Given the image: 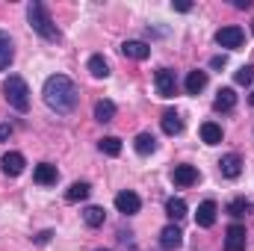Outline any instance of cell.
<instances>
[{
  "instance_id": "4dcf8cb0",
  "label": "cell",
  "mask_w": 254,
  "mask_h": 251,
  "mask_svg": "<svg viewBox=\"0 0 254 251\" xmlns=\"http://www.w3.org/2000/svg\"><path fill=\"white\" fill-rule=\"evenodd\" d=\"M172 6H175L178 12H190L192 9V3H187V0H178V3H172Z\"/></svg>"
},
{
  "instance_id": "4316f807",
  "label": "cell",
  "mask_w": 254,
  "mask_h": 251,
  "mask_svg": "<svg viewBox=\"0 0 254 251\" xmlns=\"http://www.w3.org/2000/svg\"><path fill=\"white\" fill-rule=\"evenodd\" d=\"M89 71H92V77H107L110 65H107V60L101 54H95V57H89Z\"/></svg>"
},
{
  "instance_id": "30bf717a",
  "label": "cell",
  "mask_w": 254,
  "mask_h": 251,
  "mask_svg": "<svg viewBox=\"0 0 254 251\" xmlns=\"http://www.w3.org/2000/svg\"><path fill=\"white\" fill-rule=\"evenodd\" d=\"M160 246L166 251H175L184 246V234H181V228L178 225H166L163 231H160Z\"/></svg>"
},
{
  "instance_id": "277c9868",
  "label": "cell",
  "mask_w": 254,
  "mask_h": 251,
  "mask_svg": "<svg viewBox=\"0 0 254 251\" xmlns=\"http://www.w3.org/2000/svg\"><path fill=\"white\" fill-rule=\"evenodd\" d=\"M216 42H219L222 48H228V51H237V48H243L246 33H243V27L231 24V27H222V30L216 33Z\"/></svg>"
},
{
  "instance_id": "5b68a950",
  "label": "cell",
  "mask_w": 254,
  "mask_h": 251,
  "mask_svg": "<svg viewBox=\"0 0 254 251\" xmlns=\"http://www.w3.org/2000/svg\"><path fill=\"white\" fill-rule=\"evenodd\" d=\"M154 83H157V95H160V98H175V92H178V77H175L172 68H160L157 77H154Z\"/></svg>"
},
{
  "instance_id": "e575fe53",
  "label": "cell",
  "mask_w": 254,
  "mask_h": 251,
  "mask_svg": "<svg viewBox=\"0 0 254 251\" xmlns=\"http://www.w3.org/2000/svg\"><path fill=\"white\" fill-rule=\"evenodd\" d=\"M252 107H254V95H252Z\"/></svg>"
},
{
  "instance_id": "ac0fdd59",
  "label": "cell",
  "mask_w": 254,
  "mask_h": 251,
  "mask_svg": "<svg viewBox=\"0 0 254 251\" xmlns=\"http://www.w3.org/2000/svg\"><path fill=\"white\" fill-rule=\"evenodd\" d=\"M89 184L86 181H77V184H71V187L65 189V201L68 204H77V201H83V198H89Z\"/></svg>"
},
{
  "instance_id": "9a60e30c",
  "label": "cell",
  "mask_w": 254,
  "mask_h": 251,
  "mask_svg": "<svg viewBox=\"0 0 254 251\" xmlns=\"http://www.w3.org/2000/svg\"><path fill=\"white\" fill-rule=\"evenodd\" d=\"M213 107H216L219 113H231V110L237 107V92H234V89H219Z\"/></svg>"
},
{
  "instance_id": "f546056e",
  "label": "cell",
  "mask_w": 254,
  "mask_h": 251,
  "mask_svg": "<svg viewBox=\"0 0 254 251\" xmlns=\"http://www.w3.org/2000/svg\"><path fill=\"white\" fill-rule=\"evenodd\" d=\"M12 136V125H0V142H6Z\"/></svg>"
},
{
  "instance_id": "44dd1931",
  "label": "cell",
  "mask_w": 254,
  "mask_h": 251,
  "mask_svg": "<svg viewBox=\"0 0 254 251\" xmlns=\"http://www.w3.org/2000/svg\"><path fill=\"white\" fill-rule=\"evenodd\" d=\"M95 119H98L101 125L113 122V119H116V104H113V101H98V104H95Z\"/></svg>"
},
{
  "instance_id": "cb8c5ba5",
  "label": "cell",
  "mask_w": 254,
  "mask_h": 251,
  "mask_svg": "<svg viewBox=\"0 0 254 251\" xmlns=\"http://www.w3.org/2000/svg\"><path fill=\"white\" fill-rule=\"evenodd\" d=\"M104 219H107L104 207H86V210H83V222H86L89 228H101V225H104Z\"/></svg>"
},
{
  "instance_id": "83f0119b",
  "label": "cell",
  "mask_w": 254,
  "mask_h": 251,
  "mask_svg": "<svg viewBox=\"0 0 254 251\" xmlns=\"http://www.w3.org/2000/svg\"><path fill=\"white\" fill-rule=\"evenodd\" d=\"M252 80H254V65H243V68L237 71V83H240V86H249Z\"/></svg>"
},
{
  "instance_id": "1f68e13d",
  "label": "cell",
  "mask_w": 254,
  "mask_h": 251,
  "mask_svg": "<svg viewBox=\"0 0 254 251\" xmlns=\"http://www.w3.org/2000/svg\"><path fill=\"white\" fill-rule=\"evenodd\" d=\"M210 65H213V68H222V65H225V57H213V63Z\"/></svg>"
},
{
  "instance_id": "9c48e42d",
  "label": "cell",
  "mask_w": 254,
  "mask_h": 251,
  "mask_svg": "<svg viewBox=\"0 0 254 251\" xmlns=\"http://www.w3.org/2000/svg\"><path fill=\"white\" fill-rule=\"evenodd\" d=\"M216 213H219L216 201H201L198 204V213H195V225L198 228H213L216 225Z\"/></svg>"
},
{
  "instance_id": "8992f818",
  "label": "cell",
  "mask_w": 254,
  "mask_h": 251,
  "mask_svg": "<svg viewBox=\"0 0 254 251\" xmlns=\"http://www.w3.org/2000/svg\"><path fill=\"white\" fill-rule=\"evenodd\" d=\"M246 246H249L246 228L243 225H231L225 231V251H246Z\"/></svg>"
},
{
  "instance_id": "4fadbf2b",
  "label": "cell",
  "mask_w": 254,
  "mask_h": 251,
  "mask_svg": "<svg viewBox=\"0 0 254 251\" xmlns=\"http://www.w3.org/2000/svg\"><path fill=\"white\" fill-rule=\"evenodd\" d=\"M172 181H175V187H192V184H198V169L195 166H175Z\"/></svg>"
},
{
  "instance_id": "52a82bcc",
  "label": "cell",
  "mask_w": 254,
  "mask_h": 251,
  "mask_svg": "<svg viewBox=\"0 0 254 251\" xmlns=\"http://www.w3.org/2000/svg\"><path fill=\"white\" fill-rule=\"evenodd\" d=\"M139 207H142V198H139L136 192L125 189V192H119V195H116V210H119V213L133 216V213H139Z\"/></svg>"
},
{
  "instance_id": "d6a6232c",
  "label": "cell",
  "mask_w": 254,
  "mask_h": 251,
  "mask_svg": "<svg viewBox=\"0 0 254 251\" xmlns=\"http://www.w3.org/2000/svg\"><path fill=\"white\" fill-rule=\"evenodd\" d=\"M234 6H237V9H249V6H252V0H237Z\"/></svg>"
},
{
  "instance_id": "3957f363",
  "label": "cell",
  "mask_w": 254,
  "mask_h": 251,
  "mask_svg": "<svg viewBox=\"0 0 254 251\" xmlns=\"http://www.w3.org/2000/svg\"><path fill=\"white\" fill-rule=\"evenodd\" d=\"M3 95H6V101H9L12 110H18V113H27L30 110V89H27V80L24 77L9 74L3 80Z\"/></svg>"
},
{
  "instance_id": "ba28073f",
  "label": "cell",
  "mask_w": 254,
  "mask_h": 251,
  "mask_svg": "<svg viewBox=\"0 0 254 251\" xmlns=\"http://www.w3.org/2000/svg\"><path fill=\"white\" fill-rule=\"evenodd\" d=\"M33 181H36L39 187H54V184L60 181V172H57V166H51V163H39V166L33 169Z\"/></svg>"
},
{
  "instance_id": "5bb4252c",
  "label": "cell",
  "mask_w": 254,
  "mask_h": 251,
  "mask_svg": "<svg viewBox=\"0 0 254 251\" xmlns=\"http://www.w3.org/2000/svg\"><path fill=\"white\" fill-rule=\"evenodd\" d=\"M122 54H125L127 60L142 63V60H148V57H151V48H148L145 42H125V45H122Z\"/></svg>"
},
{
  "instance_id": "6da1fadb",
  "label": "cell",
  "mask_w": 254,
  "mask_h": 251,
  "mask_svg": "<svg viewBox=\"0 0 254 251\" xmlns=\"http://www.w3.org/2000/svg\"><path fill=\"white\" fill-rule=\"evenodd\" d=\"M42 95H45V104H48L54 113H60V116L74 113V110H77V101H80V92H77L74 80L65 77V74H54V77H48Z\"/></svg>"
},
{
  "instance_id": "d590c367",
  "label": "cell",
  "mask_w": 254,
  "mask_h": 251,
  "mask_svg": "<svg viewBox=\"0 0 254 251\" xmlns=\"http://www.w3.org/2000/svg\"><path fill=\"white\" fill-rule=\"evenodd\" d=\"M252 33H254V24H252Z\"/></svg>"
},
{
  "instance_id": "d4e9b609",
  "label": "cell",
  "mask_w": 254,
  "mask_h": 251,
  "mask_svg": "<svg viewBox=\"0 0 254 251\" xmlns=\"http://www.w3.org/2000/svg\"><path fill=\"white\" fill-rule=\"evenodd\" d=\"M98 148H101L107 157H119V154H122V139H116V136H104V139L98 142Z\"/></svg>"
},
{
  "instance_id": "d6986e66",
  "label": "cell",
  "mask_w": 254,
  "mask_h": 251,
  "mask_svg": "<svg viewBox=\"0 0 254 251\" xmlns=\"http://www.w3.org/2000/svg\"><path fill=\"white\" fill-rule=\"evenodd\" d=\"M133 148H136V154L148 157V154H154V151H157V139H154L151 133H139V136H136V142H133Z\"/></svg>"
},
{
  "instance_id": "7402d4cb",
  "label": "cell",
  "mask_w": 254,
  "mask_h": 251,
  "mask_svg": "<svg viewBox=\"0 0 254 251\" xmlns=\"http://www.w3.org/2000/svg\"><path fill=\"white\" fill-rule=\"evenodd\" d=\"M201 139H204L207 145H219V142H222V127L216 125V122H204V125H201Z\"/></svg>"
},
{
  "instance_id": "8fae6325",
  "label": "cell",
  "mask_w": 254,
  "mask_h": 251,
  "mask_svg": "<svg viewBox=\"0 0 254 251\" xmlns=\"http://www.w3.org/2000/svg\"><path fill=\"white\" fill-rule=\"evenodd\" d=\"M0 166H3V172H6L9 178H18V175L24 172V166H27V160H24V154H18V151H9V154H3V160H0Z\"/></svg>"
},
{
  "instance_id": "836d02e7",
  "label": "cell",
  "mask_w": 254,
  "mask_h": 251,
  "mask_svg": "<svg viewBox=\"0 0 254 251\" xmlns=\"http://www.w3.org/2000/svg\"><path fill=\"white\" fill-rule=\"evenodd\" d=\"M98 251H110V249H98Z\"/></svg>"
},
{
  "instance_id": "2e32d148",
  "label": "cell",
  "mask_w": 254,
  "mask_h": 251,
  "mask_svg": "<svg viewBox=\"0 0 254 251\" xmlns=\"http://www.w3.org/2000/svg\"><path fill=\"white\" fill-rule=\"evenodd\" d=\"M15 60V48H12V39H9V33H3L0 30V71H6L9 65Z\"/></svg>"
},
{
  "instance_id": "ffe728a7",
  "label": "cell",
  "mask_w": 254,
  "mask_h": 251,
  "mask_svg": "<svg viewBox=\"0 0 254 251\" xmlns=\"http://www.w3.org/2000/svg\"><path fill=\"white\" fill-rule=\"evenodd\" d=\"M204 86H207V71H190V77H187V92L190 95H198V92H204Z\"/></svg>"
},
{
  "instance_id": "7a4b0ae2",
  "label": "cell",
  "mask_w": 254,
  "mask_h": 251,
  "mask_svg": "<svg viewBox=\"0 0 254 251\" xmlns=\"http://www.w3.org/2000/svg\"><path fill=\"white\" fill-rule=\"evenodd\" d=\"M27 21H30V27H33L45 42H60V30H57V24L51 21V15H48L45 3L33 0V3L27 6Z\"/></svg>"
},
{
  "instance_id": "e0dca14e",
  "label": "cell",
  "mask_w": 254,
  "mask_h": 251,
  "mask_svg": "<svg viewBox=\"0 0 254 251\" xmlns=\"http://www.w3.org/2000/svg\"><path fill=\"white\" fill-rule=\"evenodd\" d=\"M181 130H184L181 116H178L175 110H166V113H163V133H169V136H178Z\"/></svg>"
},
{
  "instance_id": "603a6c76",
  "label": "cell",
  "mask_w": 254,
  "mask_h": 251,
  "mask_svg": "<svg viewBox=\"0 0 254 251\" xmlns=\"http://www.w3.org/2000/svg\"><path fill=\"white\" fill-rule=\"evenodd\" d=\"M166 216L175 219V222L184 219V216H187V201H184V198H169V201H166Z\"/></svg>"
},
{
  "instance_id": "f1b7e54d",
  "label": "cell",
  "mask_w": 254,
  "mask_h": 251,
  "mask_svg": "<svg viewBox=\"0 0 254 251\" xmlns=\"http://www.w3.org/2000/svg\"><path fill=\"white\" fill-rule=\"evenodd\" d=\"M51 237H54L51 231H42V234L36 237V243H39V246H48V243H51Z\"/></svg>"
},
{
  "instance_id": "484cf974",
  "label": "cell",
  "mask_w": 254,
  "mask_h": 251,
  "mask_svg": "<svg viewBox=\"0 0 254 251\" xmlns=\"http://www.w3.org/2000/svg\"><path fill=\"white\" fill-rule=\"evenodd\" d=\"M228 213H231L234 219H243L246 213H252V201H249V198H234V201L228 204Z\"/></svg>"
},
{
  "instance_id": "7c38bea8",
  "label": "cell",
  "mask_w": 254,
  "mask_h": 251,
  "mask_svg": "<svg viewBox=\"0 0 254 251\" xmlns=\"http://www.w3.org/2000/svg\"><path fill=\"white\" fill-rule=\"evenodd\" d=\"M219 172H222V178H240V172H243V160H240V154H225L222 160H219Z\"/></svg>"
}]
</instances>
